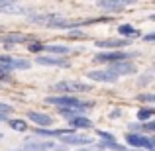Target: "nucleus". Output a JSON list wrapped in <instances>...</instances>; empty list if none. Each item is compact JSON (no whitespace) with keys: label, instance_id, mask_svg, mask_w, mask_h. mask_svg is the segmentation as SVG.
<instances>
[{"label":"nucleus","instance_id":"1","mask_svg":"<svg viewBox=\"0 0 155 151\" xmlns=\"http://www.w3.org/2000/svg\"><path fill=\"white\" fill-rule=\"evenodd\" d=\"M45 102L53 106H59V108H71V110H88L87 106H91V104L81 102L75 96H47Z\"/></svg>","mask_w":155,"mask_h":151},{"label":"nucleus","instance_id":"2","mask_svg":"<svg viewBox=\"0 0 155 151\" xmlns=\"http://www.w3.org/2000/svg\"><path fill=\"white\" fill-rule=\"evenodd\" d=\"M130 53L126 51H106V53H98V55H94V63H122V61H128L130 59Z\"/></svg>","mask_w":155,"mask_h":151},{"label":"nucleus","instance_id":"3","mask_svg":"<svg viewBox=\"0 0 155 151\" xmlns=\"http://www.w3.org/2000/svg\"><path fill=\"white\" fill-rule=\"evenodd\" d=\"M57 90L61 92H81V90H91V84H84L81 80H61V83L55 84Z\"/></svg>","mask_w":155,"mask_h":151},{"label":"nucleus","instance_id":"4","mask_svg":"<svg viewBox=\"0 0 155 151\" xmlns=\"http://www.w3.org/2000/svg\"><path fill=\"white\" fill-rule=\"evenodd\" d=\"M126 140H128V143L134 145V147H140V149H155L153 143H151V137H145V136H141V133L128 132V133H126Z\"/></svg>","mask_w":155,"mask_h":151},{"label":"nucleus","instance_id":"5","mask_svg":"<svg viewBox=\"0 0 155 151\" xmlns=\"http://www.w3.org/2000/svg\"><path fill=\"white\" fill-rule=\"evenodd\" d=\"M108 71H110V73H114L116 77H120V75H134V73L137 71V67H136L134 63H130V61H122V63H114V65H110Z\"/></svg>","mask_w":155,"mask_h":151},{"label":"nucleus","instance_id":"6","mask_svg":"<svg viewBox=\"0 0 155 151\" xmlns=\"http://www.w3.org/2000/svg\"><path fill=\"white\" fill-rule=\"evenodd\" d=\"M87 77L91 80H96V83H114V80L118 79L114 73L108 71V69H106V71H88Z\"/></svg>","mask_w":155,"mask_h":151},{"label":"nucleus","instance_id":"7","mask_svg":"<svg viewBox=\"0 0 155 151\" xmlns=\"http://www.w3.org/2000/svg\"><path fill=\"white\" fill-rule=\"evenodd\" d=\"M28 118H30L34 124L41 126V128H49V126L53 124V118H51V116L41 114V112H34V110H30V112H28Z\"/></svg>","mask_w":155,"mask_h":151},{"label":"nucleus","instance_id":"8","mask_svg":"<svg viewBox=\"0 0 155 151\" xmlns=\"http://www.w3.org/2000/svg\"><path fill=\"white\" fill-rule=\"evenodd\" d=\"M35 63H39V65H49V67H69V63L65 59L51 57V55H39L38 59H35Z\"/></svg>","mask_w":155,"mask_h":151},{"label":"nucleus","instance_id":"9","mask_svg":"<svg viewBox=\"0 0 155 151\" xmlns=\"http://www.w3.org/2000/svg\"><path fill=\"white\" fill-rule=\"evenodd\" d=\"M24 147L30 149V151H49V149H55V143L53 141H31L28 140L26 143H24Z\"/></svg>","mask_w":155,"mask_h":151},{"label":"nucleus","instance_id":"10","mask_svg":"<svg viewBox=\"0 0 155 151\" xmlns=\"http://www.w3.org/2000/svg\"><path fill=\"white\" fill-rule=\"evenodd\" d=\"M128 6V2H122V0H108V2H98V8H102L106 12H122Z\"/></svg>","mask_w":155,"mask_h":151},{"label":"nucleus","instance_id":"11","mask_svg":"<svg viewBox=\"0 0 155 151\" xmlns=\"http://www.w3.org/2000/svg\"><path fill=\"white\" fill-rule=\"evenodd\" d=\"M63 145H88L91 140L84 136H75V133H69V136H63L61 137Z\"/></svg>","mask_w":155,"mask_h":151},{"label":"nucleus","instance_id":"12","mask_svg":"<svg viewBox=\"0 0 155 151\" xmlns=\"http://www.w3.org/2000/svg\"><path fill=\"white\" fill-rule=\"evenodd\" d=\"M0 12H2V14H18V12H22V6H20L18 2L0 0Z\"/></svg>","mask_w":155,"mask_h":151},{"label":"nucleus","instance_id":"13","mask_svg":"<svg viewBox=\"0 0 155 151\" xmlns=\"http://www.w3.org/2000/svg\"><path fill=\"white\" fill-rule=\"evenodd\" d=\"M98 47H108V49H116V47L130 45V39H106V41H96Z\"/></svg>","mask_w":155,"mask_h":151},{"label":"nucleus","instance_id":"14","mask_svg":"<svg viewBox=\"0 0 155 151\" xmlns=\"http://www.w3.org/2000/svg\"><path fill=\"white\" fill-rule=\"evenodd\" d=\"M71 126L77 128V130H88V128H92V122L88 120V118H84V116H77V118L71 120Z\"/></svg>","mask_w":155,"mask_h":151},{"label":"nucleus","instance_id":"15","mask_svg":"<svg viewBox=\"0 0 155 151\" xmlns=\"http://www.w3.org/2000/svg\"><path fill=\"white\" fill-rule=\"evenodd\" d=\"M26 35H22V34H10V35H4L2 38V41L6 43V47L10 49L12 47V43H20V41H26Z\"/></svg>","mask_w":155,"mask_h":151},{"label":"nucleus","instance_id":"16","mask_svg":"<svg viewBox=\"0 0 155 151\" xmlns=\"http://www.w3.org/2000/svg\"><path fill=\"white\" fill-rule=\"evenodd\" d=\"M118 31H120V35H126V38H136V35L140 34V31L134 26H130V24H122V26L118 28Z\"/></svg>","mask_w":155,"mask_h":151},{"label":"nucleus","instance_id":"17","mask_svg":"<svg viewBox=\"0 0 155 151\" xmlns=\"http://www.w3.org/2000/svg\"><path fill=\"white\" fill-rule=\"evenodd\" d=\"M43 51L57 53V55H65V53L71 51V47H69V45H45V49H43Z\"/></svg>","mask_w":155,"mask_h":151},{"label":"nucleus","instance_id":"18","mask_svg":"<svg viewBox=\"0 0 155 151\" xmlns=\"http://www.w3.org/2000/svg\"><path fill=\"white\" fill-rule=\"evenodd\" d=\"M31 67V63L30 61H26V59H12V69H20V71H26V69H30Z\"/></svg>","mask_w":155,"mask_h":151},{"label":"nucleus","instance_id":"19","mask_svg":"<svg viewBox=\"0 0 155 151\" xmlns=\"http://www.w3.org/2000/svg\"><path fill=\"white\" fill-rule=\"evenodd\" d=\"M8 124H10V128L16 130V132H26V130H28V124L24 120H10Z\"/></svg>","mask_w":155,"mask_h":151},{"label":"nucleus","instance_id":"20","mask_svg":"<svg viewBox=\"0 0 155 151\" xmlns=\"http://www.w3.org/2000/svg\"><path fill=\"white\" fill-rule=\"evenodd\" d=\"M102 147H108V149H112V151H126V147L122 143H118V141H102Z\"/></svg>","mask_w":155,"mask_h":151},{"label":"nucleus","instance_id":"21","mask_svg":"<svg viewBox=\"0 0 155 151\" xmlns=\"http://www.w3.org/2000/svg\"><path fill=\"white\" fill-rule=\"evenodd\" d=\"M96 136H98V137H102V141H116V137H114L112 133L102 132V130H98V132H96Z\"/></svg>","mask_w":155,"mask_h":151},{"label":"nucleus","instance_id":"22","mask_svg":"<svg viewBox=\"0 0 155 151\" xmlns=\"http://www.w3.org/2000/svg\"><path fill=\"white\" fill-rule=\"evenodd\" d=\"M153 112H155V110H149V108H141L140 112H137V118H140V120H147V118L151 116Z\"/></svg>","mask_w":155,"mask_h":151},{"label":"nucleus","instance_id":"23","mask_svg":"<svg viewBox=\"0 0 155 151\" xmlns=\"http://www.w3.org/2000/svg\"><path fill=\"white\" fill-rule=\"evenodd\" d=\"M28 49H30L31 53H39V51H43V49H45V45H41V43H38V41H35V43H31V45H28Z\"/></svg>","mask_w":155,"mask_h":151},{"label":"nucleus","instance_id":"24","mask_svg":"<svg viewBox=\"0 0 155 151\" xmlns=\"http://www.w3.org/2000/svg\"><path fill=\"white\" fill-rule=\"evenodd\" d=\"M12 112H14V108H12L10 104H2V102H0V114H6V116H10Z\"/></svg>","mask_w":155,"mask_h":151},{"label":"nucleus","instance_id":"25","mask_svg":"<svg viewBox=\"0 0 155 151\" xmlns=\"http://www.w3.org/2000/svg\"><path fill=\"white\" fill-rule=\"evenodd\" d=\"M141 132H153L155 133V120L147 122V124H141Z\"/></svg>","mask_w":155,"mask_h":151},{"label":"nucleus","instance_id":"26","mask_svg":"<svg viewBox=\"0 0 155 151\" xmlns=\"http://www.w3.org/2000/svg\"><path fill=\"white\" fill-rule=\"evenodd\" d=\"M137 100H141V102H155V94H140Z\"/></svg>","mask_w":155,"mask_h":151},{"label":"nucleus","instance_id":"27","mask_svg":"<svg viewBox=\"0 0 155 151\" xmlns=\"http://www.w3.org/2000/svg\"><path fill=\"white\" fill-rule=\"evenodd\" d=\"M143 39H145V41H155V34H147V35H143Z\"/></svg>","mask_w":155,"mask_h":151},{"label":"nucleus","instance_id":"28","mask_svg":"<svg viewBox=\"0 0 155 151\" xmlns=\"http://www.w3.org/2000/svg\"><path fill=\"white\" fill-rule=\"evenodd\" d=\"M71 35H75V38H84V31H71Z\"/></svg>","mask_w":155,"mask_h":151},{"label":"nucleus","instance_id":"29","mask_svg":"<svg viewBox=\"0 0 155 151\" xmlns=\"http://www.w3.org/2000/svg\"><path fill=\"white\" fill-rule=\"evenodd\" d=\"M0 80H10V77H8V73H2V71H0Z\"/></svg>","mask_w":155,"mask_h":151},{"label":"nucleus","instance_id":"30","mask_svg":"<svg viewBox=\"0 0 155 151\" xmlns=\"http://www.w3.org/2000/svg\"><path fill=\"white\" fill-rule=\"evenodd\" d=\"M55 149L57 151H67V145H63V143H61V145H55Z\"/></svg>","mask_w":155,"mask_h":151},{"label":"nucleus","instance_id":"31","mask_svg":"<svg viewBox=\"0 0 155 151\" xmlns=\"http://www.w3.org/2000/svg\"><path fill=\"white\" fill-rule=\"evenodd\" d=\"M120 116V110H114V112H110V118H118Z\"/></svg>","mask_w":155,"mask_h":151},{"label":"nucleus","instance_id":"32","mask_svg":"<svg viewBox=\"0 0 155 151\" xmlns=\"http://www.w3.org/2000/svg\"><path fill=\"white\" fill-rule=\"evenodd\" d=\"M8 120V116H6V114H0V122H6Z\"/></svg>","mask_w":155,"mask_h":151},{"label":"nucleus","instance_id":"33","mask_svg":"<svg viewBox=\"0 0 155 151\" xmlns=\"http://www.w3.org/2000/svg\"><path fill=\"white\" fill-rule=\"evenodd\" d=\"M149 20H153V22H155V14H151V16H149Z\"/></svg>","mask_w":155,"mask_h":151},{"label":"nucleus","instance_id":"34","mask_svg":"<svg viewBox=\"0 0 155 151\" xmlns=\"http://www.w3.org/2000/svg\"><path fill=\"white\" fill-rule=\"evenodd\" d=\"M151 143H153V147H155V136L151 137Z\"/></svg>","mask_w":155,"mask_h":151},{"label":"nucleus","instance_id":"35","mask_svg":"<svg viewBox=\"0 0 155 151\" xmlns=\"http://www.w3.org/2000/svg\"><path fill=\"white\" fill-rule=\"evenodd\" d=\"M132 151H145V149H132Z\"/></svg>","mask_w":155,"mask_h":151},{"label":"nucleus","instance_id":"36","mask_svg":"<svg viewBox=\"0 0 155 151\" xmlns=\"http://www.w3.org/2000/svg\"><path fill=\"white\" fill-rule=\"evenodd\" d=\"M77 151H87V149H77Z\"/></svg>","mask_w":155,"mask_h":151},{"label":"nucleus","instance_id":"37","mask_svg":"<svg viewBox=\"0 0 155 151\" xmlns=\"http://www.w3.org/2000/svg\"><path fill=\"white\" fill-rule=\"evenodd\" d=\"M0 140H2V136H0Z\"/></svg>","mask_w":155,"mask_h":151}]
</instances>
